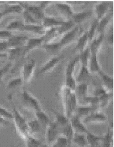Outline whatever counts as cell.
<instances>
[{"mask_svg": "<svg viewBox=\"0 0 114 147\" xmlns=\"http://www.w3.org/2000/svg\"><path fill=\"white\" fill-rule=\"evenodd\" d=\"M61 101L64 110V115L70 119L75 113L78 107V101L74 91H72L65 86L60 91Z\"/></svg>", "mask_w": 114, "mask_h": 147, "instance_id": "obj_1", "label": "cell"}, {"mask_svg": "<svg viewBox=\"0 0 114 147\" xmlns=\"http://www.w3.org/2000/svg\"><path fill=\"white\" fill-rule=\"evenodd\" d=\"M12 114L13 115L12 119L14 121L17 132L19 134V136L23 140H25L28 136L31 135L28 131L27 122L14 107L12 108Z\"/></svg>", "mask_w": 114, "mask_h": 147, "instance_id": "obj_2", "label": "cell"}, {"mask_svg": "<svg viewBox=\"0 0 114 147\" xmlns=\"http://www.w3.org/2000/svg\"><path fill=\"white\" fill-rule=\"evenodd\" d=\"M21 100L22 105L25 108L31 109L34 113L41 110V108L38 101L26 90H24L22 91Z\"/></svg>", "mask_w": 114, "mask_h": 147, "instance_id": "obj_3", "label": "cell"}, {"mask_svg": "<svg viewBox=\"0 0 114 147\" xmlns=\"http://www.w3.org/2000/svg\"><path fill=\"white\" fill-rule=\"evenodd\" d=\"M46 129L45 138L47 145H52L59 137L60 128L55 122L51 121Z\"/></svg>", "mask_w": 114, "mask_h": 147, "instance_id": "obj_4", "label": "cell"}, {"mask_svg": "<svg viewBox=\"0 0 114 147\" xmlns=\"http://www.w3.org/2000/svg\"><path fill=\"white\" fill-rule=\"evenodd\" d=\"M24 8V10L27 11L28 13L34 18L37 22L41 25V21L45 17L44 9L40 6L28 5L22 3H19Z\"/></svg>", "mask_w": 114, "mask_h": 147, "instance_id": "obj_5", "label": "cell"}, {"mask_svg": "<svg viewBox=\"0 0 114 147\" xmlns=\"http://www.w3.org/2000/svg\"><path fill=\"white\" fill-rule=\"evenodd\" d=\"M80 31V26H76L72 30L63 35L62 39L58 42L61 48L62 49L73 42L76 39H77Z\"/></svg>", "mask_w": 114, "mask_h": 147, "instance_id": "obj_6", "label": "cell"}, {"mask_svg": "<svg viewBox=\"0 0 114 147\" xmlns=\"http://www.w3.org/2000/svg\"><path fill=\"white\" fill-rule=\"evenodd\" d=\"M36 62L35 59H30L25 63L22 69V79L23 82H28L31 81L35 70Z\"/></svg>", "mask_w": 114, "mask_h": 147, "instance_id": "obj_7", "label": "cell"}, {"mask_svg": "<svg viewBox=\"0 0 114 147\" xmlns=\"http://www.w3.org/2000/svg\"><path fill=\"white\" fill-rule=\"evenodd\" d=\"M55 7L64 21L70 20L74 14L71 7L67 3H56Z\"/></svg>", "mask_w": 114, "mask_h": 147, "instance_id": "obj_8", "label": "cell"}, {"mask_svg": "<svg viewBox=\"0 0 114 147\" xmlns=\"http://www.w3.org/2000/svg\"><path fill=\"white\" fill-rule=\"evenodd\" d=\"M44 42V37L43 36H41L40 38H29L25 44V45L23 48V52L22 57H25L27 55L28 53L31 51L33 50L34 49L39 47Z\"/></svg>", "mask_w": 114, "mask_h": 147, "instance_id": "obj_9", "label": "cell"}, {"mask_svg": "<svg viewBox=\"0 0 114 147\" xmlns=\"http://www.w3.org/2000/svg\"><path fill=\"white\" fill-rule=\"evenodd\" d=\"M29 38L25 36L12 35L7 40L8 49L24 47Z\"/></svg>", "mask_w": 114, "mask_h": 147, "instance_id": "obj_10", "label": "cell"}, {"mask_svg": "<svg viewBox=\"0 0 114 147\" xmlns=\"http://www.w3.org/2000/svg\"><path fill=\"white\" fill-rule=\"evenodd\" d=\"M107 117L104 113L97 111L85 118L82 122L84 124L88 123H104L107 122Z\"/></svg>", "mask_w": 114, "mask_h": 147, "instance_id": "obj_11", "label": "cell"}, {"mask_svg": "<svg viewBox=\"0 0 114 147\" xmlns=\"http://www.w3.org/2000/svg\"><path fill=\"white\" fill-rule=\"evenodd\" d=\"M69 122L75 133L86 134L89 132L81 119L76 115H74L69 119Z\"/></svg>", "mask_w": 114, "mask_h": 147, "instance_id": "obj_12", "label": "cell"}, {"mask_svg": "<svg viewBox=\"0 0 114 147\" xmlns=\"http://www.w3.org/2000/svg\"><path fill=\"white\" fill-rule=\"evenodd\" d=\"M112 3L109 1H103L99 3L95 7V11L96 14V18L98 21L102 19L107 14L108 11L111 7Z\"/></svg>", "mask_w": 114, "mask_h": 147, "instance_id": "obj_13", "label": "cell"}, {"mask_svg": "<svg viewBox=\"0 0 114 147\" xmlns=\"http://www.w3.org/2000/svg\"><path fill=\"white\" fill-rule=\"evenodd\" d=\"M77 99L80 102H85V100L87 96L88 93V85L86 83H82L77 85V87L74 91Z\"/></svg>", "mask_w": 114, "mask_h": 147, "instance_id": "obj_14", "label": "cell"}, {"mask_svg": "<svg viewBox=\"0 0 114 147\" xmlns=\"http://www.w3.org/2000/svg\"><path fill=\"white\" fill-rule=\"evenodd\" d=\"M63 58H64V55H63L52 58L42 67V68L41 69L40 71V73L44 74L53 70L55 67V66H57L59 64V63Z\"/></svg>", "mask_w": 114, "mask_h": 147, "instance_id": "obj_15", "label": "cell"}, {"mask_svg": "<svg viewBox=\"0 0 114 147\" xmlns=\"http://www.w3.org/2000/svg\"><path fill=\"white\" fill-rule=\"evenodd\" d=\"M97 109L89 105L80 106L77 107L74 115H76L81 119L82 118H86L92 113L97 111Z\"/></svg>", "mask_w": 114, "mask_h": 147, "instance_id": "obj_16", "label": "cell"}, {"mask_svg": "<svg viewBox=\"0 0 114 147\" xmlns=\"http://www.w3.org/2000/svg\"><path fill=\"white\" fill-rule=\"evenodd\" d=\"M64 22V21L58 20L53 17H45L41 21V26L45 30H48L52 28L59 27L61 26H62Z\"/></svg>", "mask_w": 114, "mask_h": 147, "instance_id": "obj_17", "label": "cell"}, {"mask_svg": "<svg viewBox=\"0 0 114 147\" xmlns=\"http://www.w3.org/2000/svg\"><path fill=\"white\" fill-rule=\"evenodd\" d=\"M92 14V11H87L81 12V13L74 14L71 17V20L75 24V26H79L80 24L89 18Z\"/></svg>", "mask_w": 114, "mask_h": 147, "instance_id": "obj_18", "label": "cell"}, {"mask_svg": "<svg viewBox=\"0 0 114 147\" xmlns=\"http://www.w3.org/2000/svg\"><path fill=\"white\" fill-rule=\"evenodd\" d=\"M101 81L103 84V87L108 92H112L113 90V80L112 77L108 76L105 74L102 70H101L98 72Z\"/></svg>", "mask_w": 114, "mask_h": 147, "instance_id": "obj_19", "label": "cell"}, {"mask_svg": "<svg viewBox=\"0 0 114 147\" xmlns=\"http://www.w3.org/2000/svg\"><path fill=\"white\" fill-rule=\"evenodd\" d=\"M113 16V13L112 11L108 13L102 19L98 21L97 27H96V31L99 35L104 34V31L108 26V24L111 20Z\"/></svg>", "mask_w": 114, "mask_h": 147, "instance_id": "obj_20", "label": "cell"}, {"mask_svg": "<svg viewBox=\"0 0 114 147\" xmlns=\"http://www.w3.org/2000/svg\"><path fill=\"white\" fill-rule=\"evenodd\" d=\"M88 32H85L82 34L77 40V43L74 50V51H79L80 53L84 51L88 47Z\"/></svg>", "mask_w": 114, "mask_h": 147, "instance_id": "obj_21", "label": "cell"}, {"mask_svg": "<svg viewBox=\"0 0 114 147\" xmlns=\"http://www.w3.org/2000/svg\"><path fill=\"white\" fill-rule=\"evenodd\" d=\"M88 65H89L88 69H89L90 73H98L101 70L98 63L96 54L91 53V56Z\"/></svg>", "mask_w": 114, "mask_h": 147, "instance_id": "obj_22", "label": "cell"}, {"mask_svg": "<svg viewBox=\"0 0 114 147\" xmlns=\"http://www.w3.org/2000/svg\"><path fill=\"white\" fill-rule=\"evenodd\" d=\"M86 137L88 145L91 146V147H101L103 137L96 136V135L89 131L86 134Z\"/></svg>", "mask_w": 114, "mask_h": 147, "instance_id": "obj_23", "label": "cell"}, {"mask_svg": "<svg viewBox=\"0 0 114 147\" xmlns=\"http://www.w3.org/2000/svg\"><path fill=\"white\" fill-rule=\"evenodd\" d=\"M46 30L41 25H24L22 31H27L43 36Z\"/></svg>", "mask_w": 114, "mask_h": 147, "instance_id": "obj_24", "label": "cell"}, {"mask_svg": "<svg viewBox=\"0 0 114 147\" xmlns=\"http://www.w3.org/2000/svg\"><path fill=\"white\" fill-rule=\"evenodd\" d=\"M113 142V127L111 124L108 127V131L101 141V147H111Z\"/></svg>", "mask_w": 114, "mask_h": 147, "instance_id": "obj_25", "label": "cell"}, {"mask_svg": "<svg viewBox=\"0 0 114 147\" xmlns=\"http://www.w3.org/2000/svg\"><path fill=\"white\" fill-rule=\"evenodd\" d=\"M35 119L40 122L43 128H46L49 124L51 122V121L48 116L41 110L35 112Z\"/></svg>", "mask_w": 114, "mask_h": 147, "instance_id": "obj_26", "label": "cell"}, {"mask_svg": "<svg viewBox=\"0 0 114 147\" xmlns=\"http://www.w3.org/2000/svg\"><path fill=\"white\" fill-rule=\"evenodd\" d=\"M104 38V34H100L90 44V50L91 53H94L98 54L101 44L103 42Z\"/></svg>", "mask_w": 114, "mask_h": 147, "instance_id": "obj_27", "label": "cell"}, {"mask_svg": "<svg viewBox=\"0 0 114 147\" xmlns=\"http://www.w3.org/2000/svg\"><path fill=\"white\" fill-rule=\"evenodd\" d=\"M60 133L62 134V136L66 138L71 143L72 142L75 132L70 122L65 126L60 128Z\"/></svg>", "mask_w": 114, "mask_h": 147, "instance_id": "obj_28", "label": "cell"}, {"mask_svg": "<svg viewBox=\"0 0 114 147\" xmlns=\"http://www.w3.org/2000/svg\"><path fill=\"white\" fill-rule=\"evenodd\" d=\"M51 111L55 116V120L54 122L60 128L65 126L69 122V119L64 114H61L53 109H51Z\"/></svg>", "mask_w": 114, "mask_h": 147, "instance_id": "obj_29", "label": "cell"}, {"mask_svg": "<svg viewBox=\"0 0 114 147\" xmlns=\"http://www.w3.org/2000/svg\"><path fill=\"white\" fill-rule=\"evenodd\" d=\"M75 26V24L71 20L67 21H64L62 26L57 27V35H64L65 34L72 30Z\"/></svg>", "mask_w": 114, "mask_h": 147, "instance_id": "obj_30", "label": "cell"}, {"mask_svg": "<svg viewBox=\"0 0 114 147\" xmlns=\"http://www.w3.org/2000/svg\"><path fill=\"white\" fill-rule=\"evenodd\" d=\"M90 74L91 73L89 69H88V67L81 65V70L79 72L77 80H76V82H78L79 84L86 83V81L89 80Z\"/></svg>", "mask_w": 114, "mask_h": 147, "instance_id": "obj_31", "label": "cell"}, {"mask_svg": "<svg viewBox=\"0 0 114 147\" xmlns=\"http://www.w3.org/2000/svg\"><path fill=\"white\" fill-rule=\"evenodd\" d=\"M78 147H85L88 146L86 134L75 133L72 141Z\"/></svg>", "mask_w": 114, "mask_h": 147, "instance_id": "obj_32", "label": "cell"}, {"mask_svg": "<svg viewBox=\"0 0 114 147\" xmlns=\"http://www.w3.org/2000/svg\"><path fill=\"white\" fill-rule=\"evenodd\" d=\"M28 128L29 132L31 135L40 133L42 130V126L40 124V122L37 121L36 119H34L29 122H27Z\"/></svg>", "mask_w": 114, "mask_h": 147, "instance_id": "obj_33", "label": "cell"}, {"mask_svg": "<svg viewBox=\"0 0 114 147\" xmlns=\"http://www.w3.org/2000/svg\"><path fill=\"white\" fill-rule=\"evenodd\" d=\"M57 36H58L57 27L46 30L45 32L43 35V37H44L43 44L51 43V41L54 38L57 37Z\"/></svg>", "mask_w": 114, "mask_h": 147, "instance_id": "obj_34", "label": "cell"}, {"mask_svg": "<svg viewBox=\"0 0 114 147\" xmlns=\"http://www.w3.org/2000/svg\"><path fill=\"white\" fill-rule=\"evenodd\" d=\"M90 56L91 53L89 47H88L84 51L80 53L78 57L79 61L81 64V65L88 67V63H89Z\"/></svg>", "mask_w": 114, "mask_h": 147, "instance_id": "obj_35", "label": "cell"}, {"mask_svg": "<svg viewBox=\"0 0 114 147\" xmlns=\"http://www.w3.org/2000/svg\"><path fill=\"white\" fill-rule=\"evenodd\" d=\"M42 47L44 50L51 55H56L62 49L58 42L43 44Z\"/></svg>", "mask_w": 114, "mask_h": 147, "instance_id": "obj_36", "label": "cell"}, {"mask_svg": "<svg viewBox=\"0 0 114 147\" xmlns=\"http://www.w3.org/2000/svg\"><path fill=\"white\" fill-rule=\"evenodd\" d=\"M23 48H10L8 49V54H7V57L10 61H16L18 59L19 57H22Z\"/></svg>", "mask_w": 114, "mask_h": 147, "instance_id": "obj_37", "label": "cell"}, {"mask_svg": "<svg viewBox=\"0 0 114 147\" xmlns=\"http://www.w3.org/2000/svg\"><path fill=\"white\" fill-rule=\"evenodd\" d=\"M24 8L22 7V5L18 3L17 4L11 5L7 7L4 11H3V13L4 16L8 14H12V13H23Z\"/></svg>", "mask_w": 114, "mask_h": 147, "instance_id": "obj_38", "label": "cell"}, {"mask_svg": "<svg viewBox=\"0 0 114 147\" xmlns=\"http://www.w3.org/2000/svg\"><path fill=\"white\" fill-rule=\"evenodd\" d=\"M79 61L78 55L70 61L65 69V77H74L73 74L75 70V67Z\"/></svg>", "mask_w": 114, "mask_h": 147, "instance_id": "obj_39", "label": "cell"}, {"mask_svg": "<svg viewBox=\"0 0 114 147\" xmlns=\"http://www.w3.org/2000/svg\"><path fill=\"white\" fill-rule=\"evenodd\" d=\"M112 98V92H108L99 98V108L104 109L107 107Z\"/></svg>", "mask_w": 114, "mask_h": 147, "instance_id": "obj_40", "label": "cell"}, {"mask_svg": "<svg viewBox=\"0 0 114 147\" xmlns=\"http://www.w3.org/2000/svg\"><path fill=\"white\" fill-rule=\"evenodd\" d=\"M24 24L18 20H15L11 22L5 27V30L11 32V31H22Z\"/></svg>", "mask_w": 114, "mask_h": 147, "instance_id": "obj_41", "label": "cell"}, {"mask_svg": "<svg viewBox=\"0 0 114 147\" xmlns=\"http://www.w3.org/2000/svg\"><path fill=\"white\" fill-rule=\"evenodd\" d=\"M26 144V147H39L42 144L32 135H29L24 140Z\"/></svg>", "mask_w": 114, "mask_h": 147, "instance_id": "obj_42", "label": "cell"}, {"mask_svg": "<svg viewBox=\"0 0 114 147\" xmlns=\"http://www.w3.org/2000/svg\"><path fill=\"white\" fill-rule=\"evenodd\" d=\"M71 142L64 137L59 136L55 142L51 145L52 147H69Z\"/></svg>", "mask_w": 114, "mask_h": 147, "instance_id": "obj_43", "label": "cell"}, {"mask_svg": "<svg viewBox=\"0 0 114 147\" xmlns=\"http://www.w3.org/2000/svg\"><path fill=\"white\" fill-rule=\"evenodd\" d=\"M23 17L25 21L24 25H41L38 22H37L34 18H33V17L27 11L24 10Z\"/></svg>", "mask_w": 114, "mask_h": 147, "instance_id": "obj_44", "label": "cell"}, {"mask_svg": "<svg viewBox=\"0 0 114 147\" xmlns=\"http://www.w3.org/2000/svg\"><path fill=\"white\" fill-rule=\"evenodd\" d=\"M98 21L97 20H95V21L92 22V25L90 27V30L88 32V44H90L91 42L94 40V36L95 35L96 31V27Z\"/></svg>", "mask_w": 114, "mask_h": 147, "instance_id": "obj_45", "label": "cell"}, {"mask_svg": "<svg viewBox=\"0 0 114 147\" xmlns=\"http://www.w3.org/2000/svg\"><path fill=\"white\" fill-rule=\"evenodd\" d=\"M23 80L21 77L16 78L14 79H12L9 81L8 82L7 88V89L11 90V89H14L17 87H19L22 85L23 84Z\"/></svg>", "mask_w": 114, "mask_h": 147, "instance_id": "obj_46", "label": "cell"}, {"mask_svg": "<svg viewBox=\"0 0 114 147\" xmlns=\"http://www.w3.org/2000/svg\"><path fill=\"white\" fill-rule=\"evenodd\" d=\"M77 82L74 77H65V83L64 86L68 90L74 91L76 87H77Z\"/></svg>", "mask_w": 114, "mask_h": 147, "instance_id": "obj_47", "label": "cell"}, {"mask_svg": "<svg viewBox=\"0 0 114 147\" xmlns=\"http://www.w3.org/2000/svg\"><path fill=\"white\" fill-rule=\"evenodd\" d=\"M11 67V63H8L5 66L0 68V85H2L3 83V78L6 74L8 72Z\"/></svg>", "mask_w": 114, "mask_h": 147, "instance_id": "obj_48", "label": "cell"}, {"mask_svg": "<svg viewBox=\"0 0 114 147\" xmlns=\"http://www.w3.org/2000/svg\"><path fill=\"white\" fill-rule=\"evenodd\" d=\"M0 117L7 120L12 119V118H13L12 113L9 112L7 109L1 106H0Z\"/></svg>", "mask_w": 114, "mask_h": 147, "instance_id": "obj_49", "label": "cell"}, {"mask_svg": "<svg viewBox=\"0 0 114 147\" xmlns=\"http://www.w3.org/2000/svg\"><path fill=\"white\" fill-rule=\"evenodd\" d=\"M108 92L103 87H97L94 92V96L97 98H100L101 96H103L104 95L106 94Z\"/></svg>", "mask_w": 114, "mask_h": 147, "instance_id": "obj_50", "label": "cell"}, {"mask_svg": "<svg viewBox=\"0 0 114 147\" xmlns=\"http://www.w3.org/2000/svg\"><path fill=\"white\" fill-rule=\"evenodd\" d=\"M12 36L11 32H9L7 30H1L0 31V40L6 41L5 40H8L9 37Z\"/></svg>", "mask_w": 114, "mask_h": 147, "instance_id": "obj_51", "label": "cell"}, {"mask_svg": "<svg viewBox=\"0 0 114 147\" xmlns=\"http://www.w3.org/2000/svg\"><path fill=\"white\" fill-rule=\"evenodd\" d=\"M7 49H8V44L6 41H0V53H4Z\"/></svg>", "mask_w": 114, "mask_h": 147, "instance_id": "obj_52", "label": "cell"}, {"mask_svg": "<svg viewBox=\"0 0 114 147\" xmlns=\"http://www.w3.org/2000/svg\"><path fill=\"white\" fill-rule=\"evenodd\" d=\"M9 122L8 120L4 119L0 117V127H5L9 125Z\"/></svg>", "mask_w": 114, "mask_h": 147, "instance_id": "obj_53", "label": "cell"}, {"mask_svg": "<svg viewBox=\"0 0 114 147\" xmlns=\"http://www.w3.org/2000/svg\"><path fill=\"white\" fill-rule=\"evenodd\" d=\"M7 53H0V58H7Z\"/></svg>", "mask_w": 114, "mask_h": 147, "instance_id": "obj_54", "label": "cell"}, {"mask_svg": "<svg viewBox=\"0 0 114 147\" xmlns=\"http://www.w3.org/2000/svg\"><path fill=\"white\" fill-rule=\"evenodd\" d=\"M39 147H52V146L48 145L47 144H41Z\"/></svg>", "mask_w": 114, "mask_h": 147, "instance_id": "obj_55", "label": "cell"}, {"mask_svg": "<svg viewBox=\"0 0 114 147\" xmlns=\"http://www.w3.org/2000/svg\"><path fill=\"white\" fill-rule=\"evenodd\" d=\"M4 16V15L3 13V12H0V21L1 20V19L3 18Z\"/></svg>", "mask_w": 114, "mask_h": 147, "instance_id": "obj_56", "label": "cell"}, {"mask_svg": "<svg viewBox=\"0 0 114 147\" xmlns=\"http://www.w3.org/2000/svg\"><path fill=\"white\" fill-rule=\"evenodd\" d=\"M85 147H91V146H90V145H88V146H85Z\"/></svg>", "mask_w": 114, "mask_h": 147, "instance_id": "obj_57", "label": "cell"}, {"mask_svg": "<svg viewBox=\"0 0 114 147\" xmlns=\"http://www.w3.org/2000/svg\"><path fill=\"white\" fill-rule=\"evenodd\" d=\"M1 3H1V2H0V4H1Z\"/></svg>", "mask_w": 114, "mask_h": 147, "instance_id": "obj_58", "label": "cell"}]
</instances>
